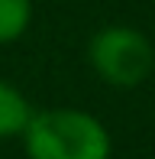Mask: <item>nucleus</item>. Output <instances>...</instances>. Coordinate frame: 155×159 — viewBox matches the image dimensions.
I'll use <instances>...</instances> for the list:
<instances>
[{"label": "nucleus", "instance_id": "obj_1", "mask_svg": "<svg viewBox=\"0 0 155 159\" xmlns=\"http://www.w3.org/2000/svg\"><path fill=\"white\" fill-rule=\"evenodd\" d=\"M19 140L26 159H110L113 153L107 124L81 107L32 111Z\"/></svg>", "mask_w": 155, "mask_h": 159}, {"label": "nucleus", "instance_id": "obj_4", "mask_svg": "<svg viewBox=\"0 0 155 159\" xmlns=\"http://www.w3.org/2000/svg\"><path fill=\"white\" fill-rule=\"evenodd\" d=\"M32 23V0H0V46H13Z\"/></svg>", "mask_w": 155, "mask_h": 159}, {"label": "nucleus", "instance_id": "obj_2", "mask_svg": "<svg viewBox=\"0 0 155 159\" xmlns=\"http://www.w3.org/2000/svg\"><path fill=\"white\" fill-rule=\"evenodd\" d=\"M87 62L103 84L116 91H129L139 88L155 71V46L142 30L113 23L90 36Z\"/></svg>", "mask_w": 155, "mask_h": 159}, {"label": "nucleus", "instance_id": "obj_3", "mask_svg": "<svg viewBox=\"0 0 155 159\" xmlns=\"http://www.w3.org/2000/svg\"><path fill=\"white\" fill-rule=\"evenodd\" d=\"M29 117H32L29 98L13 81L0 78V140H16V136H23Z\"/></svg>", "mask_w": 155, "mask_h": 159}]
</instances>
